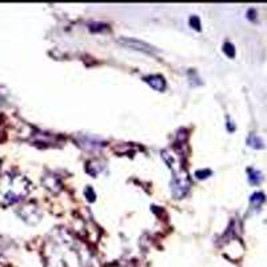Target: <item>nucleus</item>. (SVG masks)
<instances>
[{
	"label": "nucleus",
	"mask_w": 267,
	"mask_h": 267,
	"mask_svg": "<svg viewBox=\"0 0 267 267\" xmlns=\"http://www.w3.org/2000/svg\"><path fill=\"white\" fill-rule=\"evenodd\" d=\"M120 41H122L124 45H127V47L132 48V50L142 51V52H147V54L155 52V48H153L151 45L146 44V43H143V41L141 40H136V39H131V38H130V39H120Z\"/></svg>",
	"instance_id": "f257e3e1"
},
{
	"label": "nucleus",
	"mask_w": 267,
	"mask_h": 267,
	"mask_svg": "<svg viewBox=\"0 0 267 267\" xmlns=\"http://www.w3.org/2000/svg\"><path fill=\"white\" fill-rule=\"evenodd\" d=\"M146 82L149 83L150 86L153 87L156 91H163L166 88V82L162 76H156V75H151L145 79Z\"/></svg>",
	"instance_id": "f03ea898"
},
{
	"label": "nucleus",
	"mask_w": 267,
	"mask_h": 267,
	"mask_svg": "<svg viewBox=\"0 0 267 267\" xmlns=\"http://www.w3.org/2000/svg\"><path fill=\"white\" fill-rule=\"evenodd\" d=\"M263 177L262 174L254 168H249V182L251 185H259L262 182Z\"/></svg>",
	"instance_id": "7ed1b4c3"
},
{
	"label": "nucleus",
	"mask_w": 267,
	"mask_h": 267,
	"mask_svg": "<svg viewBox=\"0 0 267 267\" xmlns=\"http://www.w3.org/2000/svg\"><path fill=\"white\" fill-rule=\"evenodd\" d=\"M247 143H249L250 147H253V149L261 150L265 147V143H263V141L257 135H250L249 139H247Z\"/></svg>",
	"instance_id": "20e7f679"
},
{
	"label": "nucleus",
	"mask_w": 267,
	"mask_h": 267,
	"mask_svg": "<svg viewBox=\"0 0 267 267\" xmlns=\"http://www.w3.org/2000/svg\"><path fill=\"white\" fill-rule=\"evenodd\" d=\"M265 200H266V198H265L263 192H255V194L251 195V198H250V202H251L254 207H261V204H262Z\"/></svg>",
	"instance_id": "39448f33"
},
{
	"label": "nucleus",
	"mask_w": 267,
	"mask_h": 267,
	"mask_svg": "<svg viewBox=\"0 0 267 267\" xmlns=\"http://www.w3.org/2000/svg\"><path fill=\"white\" fill-rule=\"evenodd\" d=\"M223 52H225L229 58H234V56H235V48H234V45L231 44V43H225V45H223Z\"/></svg>",
	"instance_id": "423d86ee"
},
{
	"label": "nucleus",
	"mask_w": 267,
	"mask_h": 267,
	"mask_svg": "<svg viewBox=\"0 0 267 267\" xmlns=\"http://www.w3.org/2000/svg\"><path fill=\"white\" fill-rule=\"evenodd\" d=\"M190 26L195 30H200V20L199 18H196V16H192L190 19Z\"/></svg>",
	"instance_id": "0eeeda50"
},
{
	"label": "nucleus",
	"mask_w": 267,
	"mask_h": 267,
	"mask_svg": "<svg viewBox=\"0 0 267 267\" xmlns=\"http://www.w3.org/2000/svg\"><path fill=\"white\" fill-rule=\"evenodd\" d=\"M210 174H211L210 170H202V171L196 172V177L200 178V179H204V178L210 177Z\"/></svg>",
	"instance_id": "6e6552de"
}]
</instances>
